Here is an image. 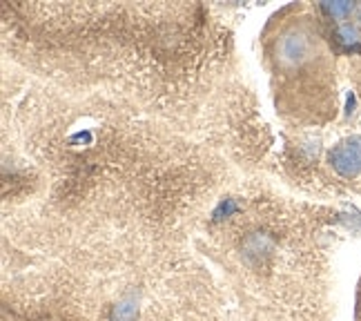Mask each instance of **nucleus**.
I'll use <instances>...</instances> for the list:
<instances>
[{"instance_id": "7ed1b4c3", "label": "nucleus", "mask_w": 361, "mask_h": 321, "mask_svg": "<svg viewBox=\"0 0 361 321\" xmlns=\"http://www.w3.org/2000/svg\"><path fill=\"white\" fill-rule=\"evenodd\" d=\"M326 9H328L335 18H343V16H348V13L353 11V5H350V3H328Z\"/></svg>"}, {"instance_id": "f03ea898", "label": "nucleus", "mask_w": 361, "mask_h": 321, "mask_svg": "<svg viewBox=\"0 0 361 321\" xmlns=\"http://www.w3.org/2000/svg\"><path fill=\"white\" fill-rule=\"evenodd\" d=\"M339 38L343 40V43H348V45H355L357 40L361 38V34H359V30L355 25H343L341 30H339Z\"/></svg>"}, {"instance_id": "f257e3e1", "label": "nucleus", "mask_w": 361, "mask_h": 321, "mask_svg": "<svg viewBox=\"0 0 361 321\" xmlns=\"http://www.w3.org/2000/svg\"><path fill=\"white\" fill-rule=\"evenodd\" d=\"M332 167L343 176H357L361 170V145L359 141L343 143L330 152Z\"/></svg>"}]
</instances>
